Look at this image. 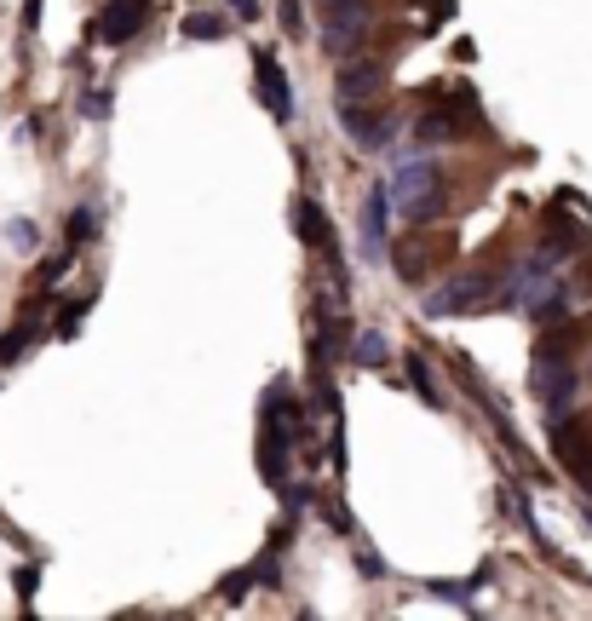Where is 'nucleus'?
Masks as SVG:
<instances>
[{"label": "nucleus", "instance_id": "f257e3e1", "mask_svg": "<svg viewBox=\"0 0 592 621\" xmlns=\"http://www.w3.org/2000/svg\"><path fill=\"white\" fill-rule=\"evenodd\" d=\"M443 196H449L443 167H437L426 150H420V156H409L403 167H397V179H391V202L403 207V219H414V225H437Z\"/></svg>", "mask_w": 592, "mask_h": 621}, {"label": "nucleus", "instance_id": "f03ea898", "mask_svg": "<svg viewBox=\"0 0 592 621\" xmlns=\"http://www.w3.org/2000/svg\"><path fill=\"white\" fill-rule=\"evenodd\" d=\"M374 35V12L368 0H340V6H322V52L328 58H357L363 41Z\"/></svg>", "mask_w": 592, "mask_h": 621}, {"label": "nucleus", "instance_id": "7ed1b4c3", "mask_svg": "<svg viewBox=\"0 0 592 621\" xmlns=\"http://www.w3.org/2000/svg\"><path fill=\"white\" fill-rule=\"evenodd\" d=\"M489 294H495V276H489V271H466V276H449L443 288H432V294L420 299V311H426L432 322L466 317V311H483Z\"/></svg>", "mask_w": 592, "mask_h": 621}, {"label": "nucleus", "instance_id": "20e7f679", "mask_svg": "<svg viewBox=\"0 0 592 621\" xmlns=\"http://www.w3.org/2000/svg\"><path fill=\"white\" fill-rule=\"evenodd\" d=\"M357 253L363 265H380L391 253V184H368L363 213H357Z\"/></svg>", "mask_w": 592, "mask_h": 621}, {"label": "nucleus", "instance_id": "39448f33", "mask_svg": "<svg viewBox=\"0 0 592 621\" xmlns=\"http://www.w3.org/2000/svg\"><path fill=\"white\" fill-rule=\"evenodd\" d=\"M144 23H150V0H104L92 18V41L127 46L133 35H144Z\"/></svg>", "mask_w": 592, "mask_h": 621}, {"label": "nucleus", "instance_id": "423d86ee", "mask_svg": "<svg viewBox=\"0 0 592 621\" xmlns=\"http://www.w3.org/2000/svg\"><path fill=\"white\" fill-rule=\"evenodd\" d=\"M340 121H345V138L363 156H380V150H391V138H397V121L386 110H374V104H340Z\"/></svg>", "mask_w": 592, "mask_h": 621}, {"label": "nucleus", "instance_id": "0eeeda50", "mask_svg": "<svg viewBox=\"0 0 592 621\" xmlns=\"http://www.w3.org/2000/svg\"><path fill=\"white\" fill-rule=\"evenodd\" d=\"M253 75H259V104L276 121H294V87H288V69L276 64L271 46H253Z\"/></svg>", "mask_w": 592, "mask_h": 621}, {"label": "nucleus", "instance_id": "6e6552de", "mask_svg": "<svg viewBox=\"0 0 592 621\" xmlns=\"http://www.w3.org/2000/svg\"><path fill=\"white\" fill-rule=\"evenodd\" d=\"M294 443L299 437H288L271 420H259V478L271 483V489H288L294 483Z\"/></svg>", "mask_w": 592, "mask_h": 621}, {"label": "nucleus", "instance_id": "1a4fd4ad", "mask_svg": "<svg viewBox=\"0 0 592 621\" xmlns=\"http://www.w3.org/2000/svg\"><path fill=\"white\" fill-rule=\"evenodd\" d=\"M552 449H558V460L592 489V420H558V414H552Z\"/></svg>", "mask_w": 592, "mask_h": 621}, {"label": "nucleus", "instance_id": "9d476101", "mask_svg": "<svg viewBox=\"0 0 592 621\" xmlns=\"http://www.w3.org/2000/svg\"><path fill=\"white\" fill-rule=\"evenodd\" d=\"M259 420H271V426H282L288 437H305V403H299L294 380H271V386H265V403H259Z\"/></svg>", "mask_w": 592, "mask_h": 621}, {"label": "nucleus", "instance_id": "9b49d317", "mask_svg": "<svg viewBox=\"0 0 592 621\" xmlns=\"http://www.w3.org/2000/svg\"><path fill=\"white\" fill-rule=\"evenodd\" d=\"M380 87H386V64H374V58L351 64V58H345L340 81H334V98H340V104H368Z\"/></svg>", "mask_w": 592, "mask_h": 621}, {"label": "nucleus", "instance_id": "f8f14e48", "mask_svg": "<svg viewBox=\"0 0 592 621\" xmlns=\"http://www.w3.org/2000/svg\"><path fill=\"white\" fill-rule=\"evenodd\" d=\"M294 230H299V242H305V248L334 253V230H328V219H322V207L311 202V196H299V202H294Z\"/></svg>", "mask_w": 592, "mask_h": 621}, {"label": "nucleus", "instance_id": "ddd939ff", "mask_svg": "<svg viewBox=\"0 0 592 621\" xmlns=\"http://www.w3.org/2000/svg\"><path fill=\"white\" fill-rule=\"evenodd\" d=\"M466 127H460V115H449V110H426L420 121H414V144L420 150H437V144H449V138H460Z\"/></svg>", "mask_w": 592, "mask_h": 621}, {"label": "nucleus", "instance_id": "4468645a", "mask_svg": "<svg viewBox=\"0 0 592 621\" xmlns=\"http://www.w3.org/2000/svg\"><path fill=\"white\" fill-rule=\"evenodd\" d=\"M179 35H184V41H225L230 23H225V12H207V6H196V12H184Z\"/></svg>", "mask_w": 592, "mask_h": 621}, {"label": "nucleus", "instance_id": "2eb2a0df", "mask_svg": "<svg viewBox=\"0 0 592 621\" xmlns=\"http://www.w3.org/2000/svg\"><path fill=\"white\" fill-rule=\"evenodd\" d=\"M41 340V322H35V311L29 317H18V328L12 334H0V368H12V363H23V351Z\"/></svg>", "mask_w": 592, "mask_h": 621}, {"label": "nucleus", "instance_id": "dca6fc26", "mask_svg": "<svg viewBox=\"0 0 592 621\" xmlns=\"http://www.w3.org/2000/svg\"><path fill=\"white\" fill-rule=\"evenodd\" d=\"M409 386L432 403V409H443V386H437V374H432V357L426 351H409Z\"/></svg>", "mask_w": 592, "mask_h": 621}, {"label": "nucleus", "instance_id": "f3484780", "mask_svg": "<svg viewBox=\"0 0 592 621\" xmlns=\"http://www.w3.org/2000/svg\"><path fill=\"white\" fill-rule=\"evenodd\" d=\"M391 357V340L380 334V328H363L357 340H351V363H363V368H380Z\"/></svg>", "mask_w": 592, "mask_h": 621}, {"label": "nucleus", "instance_id": "a211bd4d", "mask_svg": "<svg viewBox=\"0 0 592 621\" xmlns=\"http://www.w3.org/2000/svg\"><path fill=\"white\" fill-rule=\"evenodd\" d=\"M98 219H104V213H98V207H75V213H69V225H64V236H69V248H87L92 236H98Z\"/></svg>", "mask_w": 592, "mask_h": 621}, {"label": "nucleus", "instance_id": "6ab92c4d", "mask_svg": "<svg viewBox=\"0 0 592 621\" xmlns=\"http://www.w3.org/2000/svg\"><path fill=\"white\" fill-rule=\"evenodd\" d=\"M253 581H259V575H253V564H248V570H236V575H225L219 598H225V604H242V598L253 593Z\"/></svg>", "mask_w": 592, "mask_h": 621}, {"label": "nucleus", "instance_id": "aec40b11", "mask_svg": "<svg viewBox=\"0 0 592 621\" xmlns=\"http://www.w3.org/2000/svg\"><path fill=\"white\" fill-rule=\"evenodd\" d=\"M282 495H288V518H299V512H305V506L317 501V489H311V483H288V489H282Z\"/></svg>", "mask_w": 592, "mask_h": 621}, {"label": "nucleus", "instance_id": "412c9836", "mask_svg": "<svg viewBox=\"0 0 592 621\" xmlns=\"http://www.w3.org/2000/svg\"><path fill=\"white\" fill-rule=\"evenodd\" d=\"M322 518H328V524L340 529V535H351V512H345V501H340V495H328V501H322Z\"/></svg>", "mask_w": 592, "mask_h": 621}, {"label": "nucleus", "instance_id": "4be33fe9", "mask_svg": "<svg viewBox=\"0 0 592 621\" xmlns=\"http://www.w3.org/2000/svg\"><path fill=\"white\" fill-rule=\"evenodd\" d=\"M276 18H282V29H288V35H299V29H305V12H299V0H276Z\"/></svg>", "mask_w": 592, "mask_h": 621}, {"label": "nucleus", "instance_id": "5701e85b", "mask_svg": "<svg viewBox=\"0 0 592 621\" xmlns=\"http://www.w3.org/2000/svg\"><path fill=\"white\" fill-rule=\"evenodd\" d=\"M35 581H41V564H23L18 570V598L23 604H35Z\"/></svg>", "mask_w": 592, "mask_h": 621}, {"label": "nucleus", "instance_id": "b1692460", "mask_svg": "<svg viewBox=\"0 0 592 621\" xmlns=\"http://www.w3.org/2000/svg\"><path fill=\"white\" fill-rule=\"evenodd\" d=\"M81 317H87V305L75 299V305H64V322H58V340H69L75 328H81Z\"/></svg>", "mask_w": 592, "mask_h": 621}, {"label": "nucleus", "instance_id": "393cba45", "mask_svg": "<svg viewBox=\"0 0 592 621\" xmlns=\"http://www.w3.org/2000/svg\"><path fill=\"white\" fill-rule=\"evenodd\" d=\"M69 253H75V248H69ZM69 253H58L52 265H41V282H46V288H52V282H64V271H69Z\"/></svg>", "mask_w": 592, "mask_h": 621}, {"label": "nucleus", "instance_id": "a878e982", "mask_svg": "<svg viewBox=\"0 0 592 621\" xmlns=\"http://www.w3.org/2000/svg\"><path fill=\"white\" fill-rule=\"evenodd\" d=\"M225 12H236L242 23H253L259 12H265V6H259V0H225Z\"/></svg>", "mask_w": 592, "mask_h": 621}, {"label": "nucleus", "instance_id": "bb28decb", "mask_svg": "<svg viewBox=\"0 0 592 621\" xmlns=\"http://www.w3.org/2000/svg\"><path fill=\"white\" fill-rule=\"evenodd\" d=\"M357 570H363V575H386V558H380V552H357Z\"/></svg>", "mask_w": 592, "mask_h": 621}, {"label": "nucleus", "instance_id": "cd10ccee", "mask_svg": "<svg viewBox=\"0 0 592 621\" xmlns=\"http://www.w3.org/2000/svg\"><path fill=\"white\" fill-rule=\"evenodd\" d=\"M12 242H18V248H35V225H29V219H18V225H12Z\"/></svg>", "mask_w": 592, "mask_h": 621}, {"label": "nucleus", "instance_id": "c85d7f7f", "mask_svg": "<svg viewBox=\"0 0 592 621\" xmlns=\"http://www.w3.org/2000/svg\"><path fill=\"white\" fill-rule=\"evenodd\" d=\"M87 115H110V92H87Z\"/></svg>", "mask_w": 592, "mask_h": 621}, {"label": "nucleus", "instance_id": "c756f323", "mask_svg": "<svg viewBox=\"0 0 592 621\" xmlns=\"http://www.w3.org/2000/svg\"><path fill=\"white\" fill-rule=\"evenodd\" d=\"M35 23H41V0H29V6H23V29H35Z\"/></svg>", "mask_w": 592, "mask_h": 621}, {"label": "nucleus", "instance_id": "7c9ffc66", "mask_svg": "<svg viewBox=\"0 0 592 621\" xmlns=\"http://www.w3.org/2000/svg\"><path fill=\"white\" fill-rule=\"evenodd\" d=\"M322 6H340V0H322Z\"/></svg>", "mask_w": 592, "mask_h": 621}]
</instances>
